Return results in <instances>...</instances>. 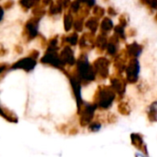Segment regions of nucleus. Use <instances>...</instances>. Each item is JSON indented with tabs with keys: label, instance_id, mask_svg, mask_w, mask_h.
<instances>
[{
	"label": "nucleus",
	"instance_id": "obj_1",
	"mask_svg": "<svg viewBox=\"0 0 157 157\" xmlns=\"http://www.w3.org/2000/svg\"><path fill=\"white\" fill-rule=\"evenodd\" d=\"M130 141L133 147H135L139 151H140L145 156H148V148L146 143L143 140L142 135L140 133H131L130 134Z\"/></svg>",
	"mask_w": 157,
	"mask_h": 157
},
{
	"label": "nucleus",
	"instance_id": "obj_2",
	"mask_svg": "<svg viewBox=\"0 0 157 157\" xmlns=\"http://www.w3.org/2000/svg\"><path fill=\"white\" fill-rule=\"evenodd\" d=\"M94 110H95V106H93V105H88L82 109L81 113V117H80L81 126L86 127L90 125L94 115Z\"/></svg>",
	"mask_w": 157,
	"mask_h": 157
},
{
	"label": "nucleus",
	"instance_id": "obj_3",
	"mask_svg": "<svg viewBox=\"0 0 157 157\" xmlns=\"http://www.w3.org/2000/svg\"><path fill=\"white\" fill-rule=\"evenodd\" d=\"M35 66V61L32 58H24L21 59L20 61H18L16 64L13 65L12 68L16 69V68H23L25 70H31L33 68V67Z\"/></svg>",
	"mask_w": 157,
	"mask_h": 157
},
{
	"label": "nucleus",
	"instance_id": "obj_4",
	"mask_svg": "<svg viewBox=\"0 0 157 157\" xmlns=\"http://www.w3.org/2000/svg\"><path fill=\"white\" fill-rule=\"evenodd\" d=\"M148 117H149L150 121H151V122L157 121V106H156V104H153L151 106L149 114H148Z\"/></svg>",
	"mask_w": 157,
	"mask_h": 157
},
{
	"label": "nucleus",
	"instance_id": "obj_5",
	"mask_svg": "<svg viewBox=\"0 0 157 157\" xmlns=\"http://www.w3.org/2000/svg\"><path fill=\"white\" fill-rule=\"evenodd\" d=\"M27 30H28V32H29V33H30L31 37H33V36H35V35H36L37 31H36V27L34 26V24H33V23L29 22V23L27 24Z\"/></svg>",
	"mask_w": 157,
	"mask_h": 157
},
{
	"label": "nucleus",
	"instance_id": "obj_6",
	"mask_svg": "<svg viewBox=\"0 0 157 157\" xmlns=\"http://www.w3.org/2000/svg\"><path fill=\"white\" fill-rule=\"evenodd\" d=\"M101 128V125L98 122H91L89 125V130L92 132H96Z\"/></svg>",
	"mask_w": 157,
	"mask_h": 157
},
{
	"label": "nucleus",
	"instance_id": "obj_7",
	"mask_svg": "<svg viewBox=\"0 0 157 157\" xmlns=\"http://www.w3.org/2000/svg\"><path fill=\"white\" fill-rule=\"evenodd\" d=\"M118 111H119L122 115H128L129 112H130L128 106L127 105H124V104H122V105H120L118 106Z\"/></svg>",
	"mask_w": 157,
	"mask_h": 157
},
{
	"label": "nucleus",
	"instance_id": "obj_8",
	"mask_svg": "<svg viewBox=\"0 0 157 157\" xmlns=\"http://www.w3.org/2000/svg\"><path fill=\"white\" fill-rule=\"evenodd\" d=\"M21 4L24 8H30L34 4V0H21Z\"/></svg>",
	"mask_w": 157,
	"mask_h": 157
},
{
	"label": "nucleus",
	"instance_id": "obj_9",
	"mask_svg": "<svg viewBox=\"0 0 157 157\" xmlns=\"http://www.w3.org/2000/svg\"><path fill=\"white\" fill-rule=\"evenodd\" d=\"M0 115H1L3 117H5L6 119H8V120H10V118H9V117H8V115L7 114H5L4 112H3V110L1 109V108H0Z\"/></svg>",
	"mask_w": 157,
	"mask_h": 157
},
{
	"label": "nucleus",
	"instance_id": "obj_10",
	"mask_svg": "<svg viewBox=\"0 0 157 157\" xmlns=\"http://www.w3.org/2000/svg\"><path fill=\"white\" fill-rule=\"evenodd\" d=\"M5 68H6V65H0V73L3 70H5Z\"/></svg>",
	"mask_w": 157,
	"mask_h": 157
},
{
	"label": "nucleus",
	"instance_id": "obj_11",
	"mask_svg": "<svg viewBox=\"0 0 157 157\" xmlns=\"http://www.w3.org/2000/svg\"><path fill=\"white\" fill-rule=\"evenodd\" d=\"M2 18H3V10L0 8V21L2 20Z\"/></svg>",
	"mask_w": 157,
	"mask_h": 157
},
{
	"label": "nucleus",
	"instance_id": "obj_12",
	"mask_svg": "<svg viewBox=\"0 0 157 157\" xmlns=\"http://www.w3.org/2000/svg\"><path fill=\"white\" fill-rule=\"evenodd\" d=\"M136 157H142V156H139L138 154H136Z\"/></svg>",
	"mask_w": 157,
	"mask_h": 157
}]
</instances>
